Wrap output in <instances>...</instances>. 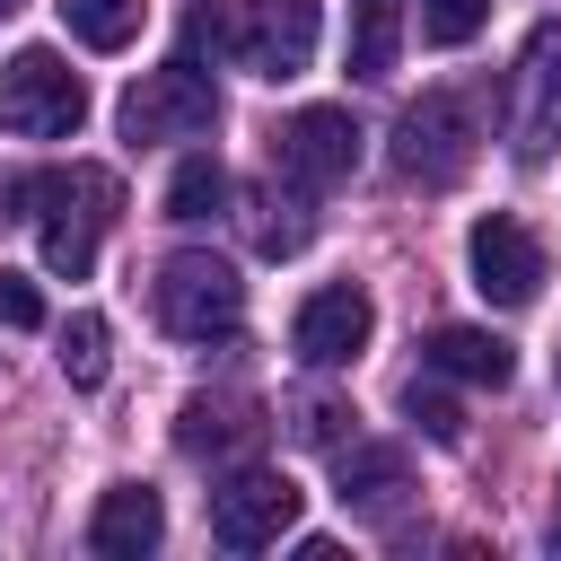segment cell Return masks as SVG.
I'll return each mask as SVG.
<instances>
[{
    "instance_id": "d6986e66",
    "label": "cell",
    "mask_w": 561,
    "mask_h": 561,
    "mask_svg": "<svg viewBox=\"0 0 561 561\" xmlns=\"http://www.w3.org/2000/svg\"><path fill=\"white\" fill-rule=\"evenodd\" d=\"M228 202V167L210 158V149H193L175 175H167V219H210Z\"/></svg>"
},
{
    "instance_id": "30bf717a",
    "label": "cell",
    "mask_w": 561,
    "mask_h": 561,
    "mask_svg": "<svg viewBox=\"0 0 561 561\" xmlns=\"http://www.w3.org/2000/svg\"><path fill=\"white\" fill-rule=\"evenodd\" d=\"M368 333H377V307H368V289H351V280L298 298V316H289V351H298L307 368H351V359L368 351Z\"/></svg>"
},
{
    "instance_id": "ffe728a7",
    "label": "cell",
    "mask_w": 561,
    "mask_h": 561,
    "mask_svg": "<svg viewBox=\"0 0 561 561\" xmlns=\"http://www.w3.org/2000/svg\"><path fill=\"white\" fill-rule=\"evenodd\" d=\"M482 18H491V0H421V44L456 53V44L482 35Z\"/></svg>"
},
{
    "instance_id": "5bb4252c",
    "label": "cell",
    "mask_w": 561,
    "mask_h": 561,
    "mask_svg": "<svg viewBox=\"0 0 561 561\" xmlns=\"http://www.w3.org/2000/svg\"><path fill=\"white\" fill-rule=\"evenodd\" d=\"M254 438H263L254 394H193V403L175 412V447H184V456H237V447H254Z\"/></svg>"
},
{
    "instance_id": "7a4b0ae2",
    "label": "cell",
    "mask_w": 561,
    "mask_h": 561,
    "mask_svg": "<svg viewBox=\"0 0 561 561\" xmlns=\"http://www.w3.org/2000/svg\"><path fill=\"white\" fill-rule=\"evenodd\" d=\"M473 149H482V123L456 88H421V105H403V123H394V175L421 193H447L473 167Z\"/></svg>"
},
{
    "instance_id": "8fae6325",
    "label": "cell",
    "mask_w": 561,
    "mask_h": 561,
    "mask_svg": "<svg viewBox=\"0 0 561 561\" xmlns=\"http://www.w3.org/2000/svg\"><path fill=\"white\" fill-rule=\"evenodd\" d=\"M465 263H473V289H482L491 307H526V298L543 289V245H535V237H526V219H508V210L473 219Z\"/></svg>"
},
{
    "instance_id": "7402d4cb",
    "label": "cell",
    "mask_w": 561,
    "mask_h": 561,
    "mask_svg": "<svg viewBox=\"0 0 561 561\" xmlns=\"http://www.w3.org/2000/svg\"><path fill=\"white\" fill-rule=\"evenodd\" d=\"M351 421H359V412H351L342 394H298V403H289V438H307V447H342Z\"/></svg>"
},
{
    "instance_id": "cb8c5ba5",
    "label": "cell",
    "mask_w": 561,
    "mask_h": 561,
    "mask_svg": "<svg viewBox=\"0 0 561 561\" xmlns=\"http://www.w3.org/2000/svg\"><path fill=\"white\" fill-rule=\"evenodd\" d=\"M0 324H9V333H35V324H44V298H35L26 272H0Z\"/></svg>"
},
{
    "instance_id": "8992f818",
    "label": "cell",
    "mask_w": 561,
    "mask_h": 561,
    "mask_svg": "<svg viewBox=\"0 0 561 561\" xmlns=\"http://www.w3.org/2000/svg\"><path fill=\"white\" fill-rule=\"evenodd\" d=\"M500 123H508V149L526 167H543L561 149V18H543L508 70V96H500Z\"/></svg>"
},
{
    "instance_id": "9c48e42d",
    "label": "cell",
    "mask_w": 561,
    "mask_h": 561,
    "mask_svg": "<svg viewBox=\"0 0 561 561\" xmlns=\"http://www.w3.org/2000/svg\"><path fill=\"white\" fill-rule=\"evenodd\" d=\"M289 526H298V482L272 473V465H245V473H228V482L210 491V535H219L228 552H263V543H280Z\"/></svg>"
},
{
    "instance_id": "2e32d148",
    "label": "cell",
    "mask_w": 561,
    "mask_h": 561,
    "mask_svg": "<svg viewBox=\"0 0 561 561\" xmlns=\"http://www.w3.org/2000/svg\"><path fill=\"white\" fill-rule=\"evenodd\" d=\"M307 228H316V219H307V193H298V184L280 193V175L245 202V237H254V254H272V263H280V254H298V245H307Z\"/></svg>"
},
{
    "instance_id": "3957f363",
    "label": "cell",
    "mask_w": 561,
    "mask_h": 561,
    "mask_svg": "<svg viewBox=\"0 0 561 561\" xmlns=\"http://www.w3.org/2000/svg\"><path fill=\"white\" fill-rule=\"evenodd\" d=\"M79 123H88L79 70H70L53 44L9 53V70H0V131H18V140H70Z\"/></svg>"
},
{
    "instance_id": "52a82bcc",
    "label": "cell",
    "mask_w": 561,
    "mask_h": 561,
    "mask_svg": "<svg viewBox=\"0 0 561 561\" xmlns=\"http://www.w3.org/2000/svg\"><path fill=\"white\" fill-rule=\"evenodd\" d=\"M351 167H359V123L342 105H307L272 131V175L298 193H333V184H351Z\"/></svg>"
},
{
    "instance_id": "603a6c76",
    "label": "cell",
    "mask_w": 561,
    "mask_h": 561,
    "mask_svg": "<svg viewBox=\"0 0 561 561\" xmlns=\"http://www.w3.org/2000/svg\"><path fill=\"white\" fill-rule=\"evenodd\" d=\"M403 412H412L438 447H456V438H465V412H456V394H447V386H421V377H412V386H403Z\"/></svg>"
},
{
    "instance_id": "ac0fdd59",
    "label": "cell",
    "mask_w": 561,
    "mask_h": 561,
    "mask_svg": "<svg viewBox=\"0 0 561 561\" xmlns=\"http://www.w3.org/2000/svg\"><path fill=\"white\" fill-rule=\"evenodd\" d=\"M140 18H149V0H61V26L96 53H123L140 35Z\"/></svg>"
},
{
    "instance_id": "7c38bea8",
    "label": "cell",
    "mask_w": 561,
    "mask_h": 561,
    "mask_svg": "<svg viewBox=\"0 0 561 561\" xmlns=\"http://www.w3.org/2000/svg\"><path fill=\"white\" fill-rule=\"evenodd\" d=\"M403 491H412V456H403V447H386V438H342V447H333V500H342V508L386 517Z\"/></svg>"
},
{
    "instance_id": "d4e9b609",
    "label": "cell",
    "mask_w": 561,
    "mask_h": 561,
    "mask_svg": "<svg viewBox=\"0 0 561 561\" xmlns=\"http://www.w3.org/2000/svg\"><path fill=\"white\" fill-rule=\"evenodd\" d=\"M552 552H561V508H552Z\"/></svg>"
},
{
    "instance_id": "6da1fadb",
    "label": "cell",
    "mask_w": 561,
    "mask_h": 561,
    "mask_svg": "<svg viewBox=\"0 0 561 561\" xmlns=\"http://www.w3.org/2000/svg\"><path fill=\"white\" fill-rule=\"evenodd\" d=\"M9 202H18V219H35L44 272H53V280H88L96 237H105L114 210H123V184H114L105 167H44V175L9 184Z\"/></svg>"
},
{
    "instance_id": "5b68a950",
    "label": "cell",
    "mask_w": 561,
    "mask_h": 561,
    "mask_svg": "<svg viewBox=\"0 0 561 561\" xmlns=\"http://www.w3.org/2000/svg\"><path fill=\"white\" fill-rule=\"evenodd\" d=\"M149 307H158V324H167L175 342H210V333H237L245 280H237V263H219V254H167L158 280H149Z\"/></svg>"
},
{
    "instance_id": "484cf974",
    "label": "cell",
    "mask_w": 561,
    "mask_h": 561,
    "mask_svg": "<svg viewBox=\"0 0 561 561\" xmlns=\"http://www.w3.org/2000/svg\"><path fill=\"white\" fill-rule=\"evenodd\" d=\"M9 9H18V0H0V18H9Z\"/></svg>"
},
{
    "instance_id": "44dd1931",
    "label": "cell",
    "mask_w": 561,
    "mask_h": 561,
    "mask_svg": "<svg viewBox=\"0 0 561 561\" xmlns=\"http://www.w3.org/2000/svg\"><path fill=\"white\" fill-rule=\"evenodd\" d=\"M61 377L70 386H96L105 377V316H70L61 324Z\"/></svg>"
},
{
    "instance_id": "4fadbf2b",
    "label": "cell",
    "mask_w": 561,
    "mask_h": 561,
    "mask_svg": "<svg viewBox=\"0 0 561 561\" xmlns=\"http://www.w3.org/2000/svg\"><path fill=\"white\" fill-rule=\"evenodd\" d=\"M158 535H167V508L149 482H114L88 517V552H105V561H140V552H158Z\"/></svg>"
},
{
    "instance_id": "ba28073f",
    "label": "cell",
    "mask_w": 561,
    "mask_h": 561,
    "mask_svg": "<svg viewBox=\"0 0 561 561\" xmlns=\"http://www.w3.org/2000/svg\"><path fill=\"white\" fill-rule=\"evenodd\" d=\"M316 26H324L316 0H237L228 44H237V61L254 79H298L316 61Z\"/></svg>"
},
{
    "instance_id": "9a60e30c",
    "label": "cell",
    "mask_w": 561,
    "mask_h": 561,
    "mask_svg": "<svg viewBox=\"0 0 561 561\" xmlns=\"http://www.w3.org/2000/svg\"><path fill=\"white\" fill-rule=\"evenodd\" d=\"M430 368H438V377H465V386H508V377H517L508 342L482 333V324H438V333H430Z\"/></svg>"
},
{
    "instance_id": "277c9868",
    "label": "cell",
    "mask_w": 561,
    "mask_h": 561,
    "mask_svg": "<svg viewBox=\"0 0 561 561\" xmlns=\"http://www.w3.org/2000/svg\"><path fill=\"white\" fill-rule=\"evenodd\" d=\"M210 123H219V88H210V70H202L193 53L158 61V70L123 96V140H131V149H158V140H210Z\"/></svg>"
},
{
    "instance_id": "e0dca14e",
    "label": "cell",
    "mask_w": 561,
    "mask_h": 561,
    "mask_svg": "<svg viewBox=\"0 0 561 561\" xmlns=\"http://www.w3.org/2000/svg\"><path fill=\"white\" fill-rule=\"evenodd\" d=\"M394 44H403V0H351V70L359 79H386L394 70Z\"/></svg>"
}]
</instances>
